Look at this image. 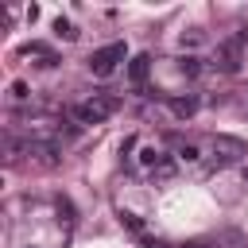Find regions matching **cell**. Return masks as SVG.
<instances>
[{"mask_svg":"<svg viewBox=\"0 0 248 248\" xmlns=\"http://www.w3.org/2000/svg\"><path fill=\"white\" fill-rule=\"evenodd\" d=\"M116 108H120V97H112V93H93V97L78 101L70 112H74L78 124H105Z\"/></svg>","mask_w":248,"mask_h":248,"instance_id":"cell-1","label":"cell"},{"mask_svg":"<svg viewBox=\"0 0 248 248\" xmlns=\"http://www.w3.org/2000/svg\"><path fill=\"white\" fill-rule=\"evenodd\" d=\"M124 58H128V46H124V43H105V46H97V50L85 58V66H89L93 78H108Z\"/></svg>","mask_w":248,"mask_h":248,"instance_id":"cell-2","label":"cell"},{"mask_svg":"<svg viewBox=\"0 0 248 248\" xmlns=\"http://www.w3.org/2000/svg\"><path fill=\"white\" fill-rule=\"evenodd\" d=\"M244 155H248V143H240L232 136H213V167H229Z\"/></svg>","mask_w":248,"mask_h":248,"instance_id":"cell-3","label":"cell"},{"mask_svg":"<svg viewBox=\"0 0 248 248\" xmlns=\"http://www.w3.org/2000/svg\"><path fill=\"white\" fill-rule=\"evenodd\" d=\"M213 66H217L221 74H236V70H240V43H236V39H225V43L217 46V54H213Z\"/></svg>","mask_w":248,"mask_h":248,"instance_id":"cell-4","label":"cell"},{"mask_svg":"<svg viewBox=\"0 0 248 248\" xmlns=\"http://www.w3.org/2000/svg\"><path fill=\"white\" fill-rule=\"evenodd\" d=\"M147 74H151V54H136V58L128 62V81H132L136 89H143Z\"/></svg>","mask_w":248,"mask_h":248,"instance_id":"cell-5","label":"cell"},{"mask_svg":"<svg viewBox=\"0 0 248 248\" xmlns=\"http://www.w3.org/2000/svg\"><path fill=\"white\" fill-rule=\"evenodd\" d=\"M167 105H170V112H174L178 120H190V116L198 112V105H202V101H198L194 93H178V97H170Z\"/></svg>","mask_w":248,"mask_h":248,"instance_id":"cell-6","label":"cell"},{"mask_svg":"<svg viewBox=\"0 0 248 248\" xmlns=\"http://www.w3.org/2000/svg\"><path fill=\"white\" fill-rule=\"evenodd\" d=\"M178 174V159L174 155H163L155 167H151V182H167V178H174Z\"/></svg>","mask_w":248,"mask_h":248,"instance_id":"cell-7","label":"cell"},{"mask_svg":"<svg viewBox=\"0 0 248 248\" xmlns=\"http://www.w3.org/2000/svg\"><path fill=\"white\" fill-rule=\"evenodd\" d=\"M174 159H178V163H198L202 151H198V143H190V140H174Z\"/></svg>","mask_w":248,"mask_h":248,"instance_id":"cell-8","label":"cell"},{"mask_svg":"<svg viewBox=\"0 0 248 248\" xmlns=\"http://www.w3.org/2000/svg\"><path fill=\"white\" fill-rule=\"evenodd\" d=\"M178 70H182L186 78H198L205 66H202V58H194V54H182V58H178Z\"/></svg>","mask_w":248,"mask_h":248,"instance_id":"cell-9","label":"cell"},{"mask_svg":"<svg viewBox=\"0 0 248 248\" xmlns=\"http://www.w3.org/2000/svg\"><path fill=\"white\" fill-rule=\"evenodd\" d=\"M54 35H58V39H66V43H70V39H78V31H74V23H70L66 16H58V19H54Z\"/></svg>","mask_w":248,"mask_h":248,"instance_id":"cell-10","label":"cell"},{"mask_svg":"<svg viewBox=\"0 0 248 248\" xmlns=\"http://www.w3.org/2000/svg\"><path fill=\"white\" fill-rule=\"evenodd\" d=\"M159 159H163V151H159V147H143V151H140V163H143L147 170H151V167H155Z\"/></svg>","mask_w":248,"mask_h":248,"instance_id":"cell-11","label":"cell"},{"mask_svg":"<svg viewBox=\"0 0 248 248\" xmlns=\"http://www.w3.org/2000/svg\"><path fill=\"white\" fill-rule=\"evenodd\" d=\"M31 97V85L27 81H12V101H27Z\"/></svg>","mask_w":248,"mask_h":248,"instance_id":"cell-12","label":"cell"},{"mask_svg":"<svg viewBox=\"0 0 248 248\" xmlns=\"http://www.w3.org/2000/svg\"><path fill=\"white\" fill-rule=\"evenodd\" d=\"M202 43V31H182V46H198Z\"/></svg>","mask_w":248,"mask_h":248,"instance_id":"cell-13","label":"cell"},{"mask_svg":"<svg viewBox=\"0 0 248 248\" xmlns=\"http://www.w3.org/2000/svg\"><path fill=\"white\" fill-rule=\"evenodd\" d=\"M120 221H124V225H128V229H136V232H140V229H143V221H140V217H136V213H120Z\"/></svg>","mask_w":248,"mask_h":248,"instance_id":"cell-14","label":"cell"},{"mask_svg":"<svg viewBox=\"0 0 248 248\" xmlns=\"http://www.w3.org/2000/svg\"><path fill=\"white\" fill-rule=\"evenodd\" d=\"M182 248H209V244H182Z\"/></svg>","mask_w":248,"mask_h":248,"instance_id":"cell-15","label":"cell"},{"mask_svg":"<svg viewBox=\"0 0 248 248\" xmlns=\"http://www.w3.org/2000/svg\"><path fill=\"white\" fill-rule=\"evenodd\" d=\"M244 178H248V167H244Z\"/></svg>","mask_w":248,"mask_h":248,"instance_id":"cell-16","label":"cell"}]
</instances>
